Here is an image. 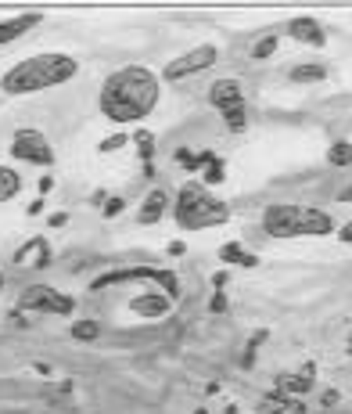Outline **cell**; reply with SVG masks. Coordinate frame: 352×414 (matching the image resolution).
Here are the masks:
<instances>
[{
    "label": "cell",
    "mask_w": 352,
    "mask_h": 414,
    "mask_svg": "<svg viewBox=\"0 0 352 414\" xmlns=\"http://www.w3.org/2000/svg\"><path fill=\"white\" fill-rule=\"evenodd\" d=\"M162 83L148 65H122L115 69L97 94V109L112 122H144L158 105Z\"/></svg>",
    "instance_id": "cell-1"
},
{
    "label": "cell",
    "mask_w": 352,
    "mask_h": 414,
    "mask_svg": "<svg viewBox=\"0 0 352 414\" xmlns=\"http://www.w3.org/2000/svg\"><path fill=\"white\" fill-rule=\"evenodd\" d=\"M79 72V61L65 51H44V54H33L22 58L0 76V90L11 94V97H22V94H36V90H47V87H61V83L76 79Z\"/></svg>",
    "instance_id": "cell-2"
},
{
    "label": "cell",
    "mask_w": 352,
    "mask_h": 414,
    "mask_svg": "<svg viewBox=\"0 0 352 414\" xmlns=\"http://www.w3.org/2000/svg\"><path fill=\"white\" fill-rule=\"evenodd\" d=\"M262 231L270 238H324V234H335L338 223L317 205L274 202L262 209Z\"/></svg>",
    "instance_id": "cell-3"
},
{
    "label": "cell",
    "mask_w": 352,
    "mask_h": 414,
    "mask_svg": "<svg viewBox=\"0 0 352 414\" xmlns=\"http://www.w3.org/2000/svg\"><path fill=\"white\" fill-rule=\"evenodd\" d=\"M173 216L180 223V231H209V227L231 223V205L223 198H216L209 188H201L198 180H187L176 191Z\"/></svg>",
    "instance_id": "cell-4"
},
{
    "label": "cell",
    "mask_w": 352,
    "mask_h": 414,
    "mask_svg": "<svg viewBox=\"0 0 352 414\" xmlns=\"http://www.w3.org/2000/svg\"><path fill=\"white\" fill-rule=\"evenodd\" d=\"M18 310H22V314H29V310H33V314H58V317H69L72 310H76V299L40 281V285H29L26 292L18 296Z\"/></svg>",
    "instance_id": "cell-5"
},
{
    "label": "cell",
    "mask_w": 352,
    "mask_h": 414,
    "mask_svg": "<svg viewBox=\"0 0 352 414\" xmlns=\"http://www.w3.org/2000/svg\"><path fill=\"white\" fill-rule=\"evenodd\" d=\"M122 281H158L165 288V299H176L180 296V278L173 271H155V266H130V271H108L101 274L97 281H90V292H101L108 285H122Z\"/></svg>",
    "instance_id": "cell-6"
},
{
    "label": "cell",
    "mask_w": 352,
    "mask_h": 414,
    "mask_svg": "<svg viewBox=\"0 0 352 414\" xmlns=\"http://www.w3.org/2000/svg\"><path fill=\"white\" fill-rule=\"evenodd\" d=\"M11 159L29 162V166H54V148H51V141L40 130L22 127L11 137Z\"/></svg>",
    "instance_id": "cell-7"
},
{
    "label": "cell",
    "mask_w": 352,
    "mask_h": 414,
    "mask_svg": "<svg viewBox=\"0 0 352 414\" xmlns=\"http://www.w3.org/2000/svg\"><path fill=\"white\" fill-rule=\"evenodd\" d=\"M216 58H219V51H216L212 44H201V47H194V51H187V54L173 58L169 65L162 69V79H169V83H173V79H187V76H194V72L212 69Z\"/></svg>",
    "instance_id": "cell-8"
},
{
    "label": "cell",
    "mask_w": 352,
    "mask_h": 414,
    "mask_svg": "<svg viewBox=\"0 0 352 414\" xmlns=\"http://www.w3.org/2000/svg\"><path fill=\"white\" fill-rule=\"evenodd\" d=\"M313 382H317V364H302L299 375H280L277 379V392L287 400H302L305 392L313 389Z\"/></svg>",
    "instance_id": "cell-9"
},
{
    "label": "cell",
    "mask_w": 352,
    "mask_h": 414,
    "mask_svg": "<svg viewBox=\"0 0 352 414\" xmlns=\"http://www.w3.org/2000/svg\"><path fill=\"white\" fill-rule=\"evenodd\" d=\"M165 209H169V191H162V188H151L148 195L140 198V209H137V223L140 227H155Z\"/></svg>",
    "instance_id": "cell-10"
},
{
    "label": "cell",
    "mask_w": 352,
    "mask_h": 414,
    "mask_svg": "<svg viewBox=\"0 0 352 414\" xmlns=\"http://www.w3.org/2000/svg\"><path fill=\"white\" fill-rule=\"evenodd\" d=\"M287 36L292 40H299V44H305V47H324L327 44V33H324V26L317 22V18H292L287 22Z\"/></svg>",
    "instance_id": "cell-11"
},
{
    "label": "cell",
    "mask_w": 352,
    "mask_h": 414,
    "mask_svg": "<svg viewBox=\"0 0 352 414\" xmlns=\"http://www.w3.org/2000/svg\"><path fill=\"white\" fill-rule=\"evenodd\" d=\"M209 101L219 109V112H231V109H241L244 105V94H241V83L237 79H216L212 90H209Z\"/></svg>",
    "instance_id": "cell-12"
},
{
    "label": "cell",
    "mask_w": 352,
    "mask_h": 414,
    "mask_svg": "<svg viewBox=\"0 0 352 414\" xmlns=\"http://www.w3.org/2000/svg\"><path fill=\"white\" fill-rule=\"evenodd\" d=\"M130 310L137 317H144V321H162L165 314H169V299L158 296V292H144V296H137L130 303Z\"/></svg>",
    "instance_id": "cell-13"
},
{
    "label": "cell",
    "mask_w": 352,
    "mask_h": 414,
    "mask_svg": "<svg viewBox=\"0 0 352 414\" xmlns=\"http://www.w3.org/2000/svg\"><path fill=\"white\" fill-rule=\"evenodd\" d=\"M36 22H44L40 11H29V15H15L8 22H0V44H15L18 36H26L29 29H36Z\"/></svg>",
    "instance_id": "cell-14"
},
{
    "label": "cell",
    "mask_w": 352,
    "mask_h": 414,
    "mask_svg": "<svg viewBox=\"0 0 352 414\" xmlns=\"http://www.w3.org/2000/svg\"><path fill=\"white\" fill-rule=\"evenodd\" d=\"M15 263H18V266H26V263L47 266V263H51V245H47V238H29V241L15 253Z\"/></svg>",
    "instance_id": "cell-15"
},
{
    "label": "cell",
    "mask_w": 352,
    "mask_h": 414,
    "mask_svg": "<svg viewBox=\"0 0 352 414\" xmlns=\"http://www.w3.org/2000/svg\"><path fill=\"white\" fill-rule=\"evenodd\" d=\"M219 260L223 263H234V266H244V271H255V266H259V256L244 253V245H237V241H226L219 248Z\"/></svg>",
    "instance_id": "cell-16"
},
{
    "label": "cell",
    "mask_w": 352,
    "mask_h": 414,
    "mask_svg": "<svg viewBox=\"0 0 352 414\" xmlns=\"http://www.w3.org/2000/svg\"><path fill=\"white\" fill-rule=\"evenodd\" d=\"M18 191H22V177L11 166H0V202H11Z\"/></svg>",
    "instance_id": "cell-17"
},
{
    "label": "cell",
    "mask_w": 352,
    "mask_h": 414,
    "mask_svg": "<svg viewBox=\"0 0 352 414\" xmlns=\"http://www.w3.org/2000/svg\"><path fill=\"white\" fill-rule=\"evenodd\" d=\"M287 79H295V83H317V79H327V69L320 65V61H305V65H295L292 72H287Z\"/></svg>",
    "instance_id": "cell-18"
},
{
    "label": "cell",
    "mask_w": 352,
    "mask_h": 414,
    "mask_svg": "<svg viewBox=\"0 0 352 414\" xmlns=\"http://www.w3.org/2000/svg\"><path fill=\"white\" fill-rule=\"evenodd\" d=\"M287 407H292V400H287V397H280V392L274 389V392H266V397H259V414H284Z\"/></svg>",
    "instance_id": "cell-19"
},
{
    "label": "cell",
    "mask_w": 352,
    "mask_h": 414,
    "mask_svg": "<svg viewBox=\"0 0 352 414\" xmlns=\"http://www.w3.org/2000/svg\"><path fill=\"white\" fill-rule=\"evenodd\" d=\"M327 162L330 166H352V144L349 141H335L327 148Z\"/></svg>",
    "instance_id": "cell-20"
},
{
    "label": "cell",
    "mask_w": 352,
    "mask_h": 414,
    "mask_svg": "<svg viewBox=\"0 0 352 414\" xmlns=\"http://www.w3.org/2000/svg\"><path fill=\"white\" fill-rule=\"evenodd\" d=\"M223 180H226L223 159H212V162H209V170L201 173V180H198V184H201V188H216V184H223Z\"/></svg>",
    "instance_id": "cell-21"
},
{
    "label": "cell",
    "mask_w": 352,
    "mask_h": 414,
    "mask_svg": "<svg viewBox=\"0 0 352 414\" xmlns=\"http://www.w3.org/2000/svg\"><path fill=\"white\" fill-rule=\"evenodd\" d=\"M101 335V324L97 321H76L72 324V339H79V342H94Z\"/></svg>",
    "instance_id": "cell-22"
},
{
    "label": "cell",
    "mask_w": 352,
    "mask_h": 414,
    "mask_svg": "<svg viewBox=\"0 0 352 414\" xmlns=\"http://www.w3.org/2000/svg\"><path fill=\"white\" fill-rule=\"evenodd\" d=\"M277 51V36H262V40H255V47H252V58L255 61H266Z\"/></svg>",
    "instance_id": "cell-23"
},
{
    "label": "cell",
    "mask_w": 352,
    "mask_h": 414,
    "mask_svg": "<svg viewBox=\"0 0 352 414\" xmlns=\"http://www.w3.org/2000/svg\"><path fill=\"white\" fill-rule=\"evenodd\" d=\"M223 122L231 127L234 134H241L244 127H248V116H244V105L241 109H231V112H223Z\"/></svg>",
    "instance_id": "cell-24"
},
{
    "label": "cell",
    "mask_w": 352,
    "mask_h": 414,
    "mask_svg": "<svg viewBox=\"0 0 352 414\" xmlns=\"http://www.w3.org/2000/svg\"><path fill=\"white\" fill-rule=\"evenodd\" d=\"M130 141H133L137 148H140V155H144V159H151V152H155V134H148V130H137Z\"/></svg>",
    "instance_id": "cell-25"
},
{
    "label": "cell",
    "mask_w": 352,
    "mask_h": 414,
    "mask_svg": "<svg viewBox=\"0 0 352 414\" xmlns=\"http://www.w3.org/2000/svg\"><path fill=\"white\" fill-rule=\"evenodd\" d=\"M126 144H130V137H126V134H115V137H108V141H101V148H97V152H105V155H108V152L126 148Z\"/></svg>",
    "instance_id": "cell-26"
},
{
    "label": "cell",
    "mask_w": 352,
    "mask_h": 414,
    "mask_svg": "<svg viewBox=\"0 0 352 414\" xmlns=\"http://www.w3.org/2000/svg\"><path fill=\"white\" fill-rule=\"evenodd\" d=\"M266 335H270V331H255V335H252V342H248V353H244V367H252V353L266 342Z\"/></svg>",
    "instance_id": "cell-27"
},
{
    "label": "cell",
    "mask_w": 352,
    "mask_h": 414,
    "mask_svg": "<svg viewBox=\"0 0 352 414\" xmlns=\"http://www.w3.org/2000/svg\"><path fill=\"white\" fill-rule=\"evenodd\" d=\"M122 209H126V198H108V202H105V209H101V213H105V216L112 220V216H119Z\"/></svg>",
    "instance_id": "cell-28"
},
{
    "label": "cell",
    "mask_w": 352,
    "mask_h": 414,
    "mask_svg": "<svg viewBox=\"0 0 352 414\" xmlns=\"http://www.w3.org/2000/svg\"><path fill=\"white\" fill-rule=\"evenodd\" d=\"M226 306H231V303H226V292H216V296H212V303H209L212 314H226Z\"/></svg>",
    "instance_id": "cell-29"
},
{
    "label": "cell",
    "mask_w": 352,
    "mask_h": 414,
    "mask_svg": "<svg viewBox=\"0 0 352 414\" xmlns=\"http://www.w3.org/2000/svg\"><path fill=\"white\" fill-rule=\"evenodd\" d=\"M226 281H231V274H226V271L212 274V285H216V292H223V288H226Z\"/></svg>",
    "instance_id": "cell-30"
},
{
    "label": "cell",
    "mask_w": 352,
    "mask_h": 414,
    "mask_svg": "<svg viewBox=\"0 0 352 414\" xmlns=\"http://www.w3.org/2000/svg\"><path fill=\"white\" fill-rule=\"evenodd\" d=\"M338 241H345V245H352V223H345V227H338Z\"/></svg>",
    "instance_id": "cell-31"
},
{
    "label": "cell",
    "mask_w": 352,
    "mask_h": 414,
    "mask_svg": "<svg viewBox=\"0 0 352 414\" xmlns=\"http://www.w3.org/2000/svg\"><path fill=\"white\" fill-rule=\"evenodd\" d=\"M47 223H51V227H65V223H69V213H51Z\"/></svg>",
    "instance_id": "cell-32"
},
{
    "label": "cell",
    "mask_w": 352,
    "mask_h": 414,
    "mask_svg": "<svg viewBox=\"0 0 352 414\" xmlns=\"http://www.w3.org/2000/svg\"><path fill=\"white\" fill-rule=\"evenodd\" d=\"M338 404V389H327L324 392V407H335Z\"/></svg>",
    "instance_id": "cell-33"
},
{
    "label": "cell",
    "mask_w": 352,
    "mask_h": 414,
    "mask_svg": "<svg viewBox=\"0 0 352 414\" xmlns=\"http://www.w3.org/2000/svg\"><path fill=\"white\" fill-rule=\"evenodd\" d=\"M183 253H187V245H183V241H169V256H183Z\"/></svg>",
    "instance_id": "cell-34"
},
{
    "label": "cell",
    "mask_w": 352,
    "mask_h": 414,
    "mask_svg": "<svg viewBox=\"0 0 352 414\" xmlns=\"http://www.w3.org/2000/svg\"><path fill=\"white\" fill-rule=\"evenodd\" d=\"M284 414H309V411H305V404H302V400H292V407H287Z\"/></svg>",
    "instance_id": "cell-35"
},
{
    "label": "cell",
    "mask_w": 352,
    "mask_h": 414,
    "mask_svg": "<svg viewBox=\"0 0 352 414\" xmlns=\"http://www.w3.org/2000/svg\"><path fill=\"white\" fill-rule=\"evenodd\" d=\"M338 202H352V188H345V191L338 195Z\"/></svg>",
    "instance_id": "cell-36"
},
{
    "label": "cell",
    "mask_w": 352,
    "mask_h": 414,
    "mask_svg": "<svg viewBox=\"0 0 352 414\" xmlns=\"http://www.w3.org/2000/svg\"><path fill=\"white\" fill-rule=\"evenodd\" d=\"M345 349H349V357H352V331H349V342H345Z\"/></svg>",
    "instance_id": "cell-37"
},
{
    "label": "cell",
    "mask_w": 352,
    "mask_h": 414,
    "mask_svg": "<svg viewBox=\"0 0 352 414\" xmlns=\"http://www.w3.org/2000/svg\"><path fill=\"white\" fill-rule=\"evenodd\" d=\"M0 292H4V274H0Z\"/></svg>",
    "instance_id": "cell-38"
},
{
    "label": "cell",
    "mask_w": 352,
    "mask_h": 414,
    "mask_svg": "<svg viewBox=\"0 0 352 414\" xmlns=\"http://www.w3.org/2000/svg\"><path fill=\"white\" fill-rule=\"evenodd\" d=\"M194 414H205V411H194Z\"/></svg>",
    "instance_id": "cell-39"
}]
</instances>
